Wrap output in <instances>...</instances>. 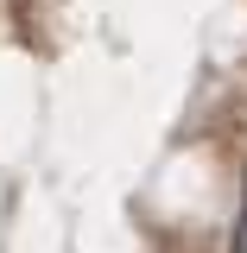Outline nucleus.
<instances>
[{
    "label": "nucleus",
    "instance_id": "nucleus-1",
    "mask_svg": "<svg viewBox=\"0 0 247 253\" xmlns=\"http://www.w3.org/2000/svg\"><path fill=\"white\" fill-rule=\"evenodd\" d=\"M228 253H247V203H241V221H235V247Z\"/></svg>",
    "mask_w": 247,
    "mask_h": 253
}]
</instances>
